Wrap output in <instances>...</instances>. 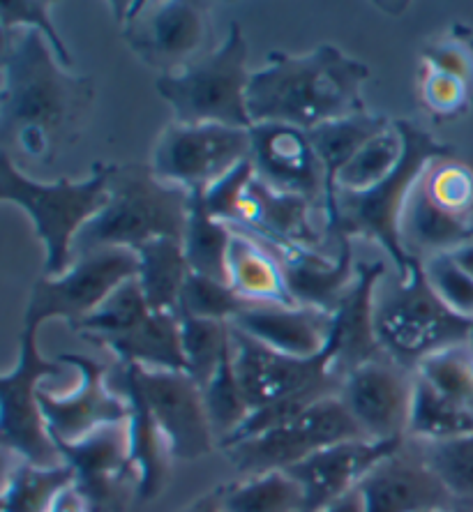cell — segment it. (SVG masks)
Instances as JSON below:
<instances>
[{
    "instance_id": "cell-1",
    "label": "cell",
    "mask_w": 473,
    "mask_h": 512,
    "mask_svg": "<svg viewBox=\"0 0 473 512\" xmlns=\"http://www.w3.org/2000/svg\"><path fill=\"white\" fill-rule=\"evenodd\" d=\"M95 81L60 65L40 30L3 33V90H0V141L10 153L17 146L28 160L51 164L77 146Z\"/></svg>"
},
{
    "instance_id": "cell-2",
    "label": "cell",
    "mask_w": 473,
    "mask_h": 512,
    "mask_svg": "<svg viewBox=\"0 0 473 512\" xmlns=\"http://www.w3.org/2000/svg\"><path fill=\"white\" fill-rule=\"evenodd\" d=\"M370 67L335 44H319L303 56L273 51L247 86L252 123H287L300 130L367 114L363 86Z\"/></svg>"
},
{
    "instance_id": "cell-3",
    "label": "cell",
    "mask_w": 473,
    "mask_h": 512,
    "mask_svg": "<svg viewBox=\"0 0 473 512\" xmlns=\"http://www.w3.org/2000/svg\"><path fill=\"white\" fill-rule=\"evenodd\" d=\"M402 134L404 155L397 169L379 185L365 192L335 190V199L326 208L328 238H370L384 247L395 263L397 277H407L411 256L402 240V215L411 192L439 160H455V148L437 141L414 120H393Z\"/></svg>"
},
{
    "instance_id": "cell-4",
    "label": "cell",
    "mask_w": 473,
    "mask_h": 512,
    "mask_svg": "<svg viewBox=\"0 0 473 512\" xmlns=\"http://www.w3.org/2000/svg\"><path fill=\"white\" fill-rule=\"evenodd\" d=\"M190 192L164 183L150 164H111L107 203L79 231L74 240V259L107 247L139 250L157 238H176L183 243Z\"/></svg>"
},
{
    "instance_id": "cell-5",
    "label": "cell",
    "mask_w": 473,
    "mask_h": 512,
    "mask_svg": "<svg viewBox=\"0 0 473 512\" xmlns=\"http://www.w3.org/2000/svg\"><path fill=\"white\" fill-rule=\"evenodd\" d=\"M109 176L111 164L97 162L84 180L40 183L0 150V199L26 210L33 222L35 236L44 245L42 277H60L72 268L74 240L107 203Z\"/></svg>"
},
{
    "instance_id": "cell-6",
    "label": "cell",
    "mask_w": 473,
    "mask_h": 512,
    "mask_svg": "<svg viewBox=\"0 0 473 512\" xmlns=\"http://www.w3.org/2000/svg\"><path fill=\"white\" fill-rule=\"evenodd\" d=\"M386 282V277H384ZM374 328L381 351L404 370L416 372L432 353L469 344L473 321L462 319L441 303L427 282L420 256H411L407 277L377 286Z\"/></svg>"
},
{
    "instance_id": "cell-7",
    "label": "cell",
    "mask_w": 473,
    "mask_h": 512,
    "mask_svg": "<svg viewBox=\"0 0 473 512\" xmlns=\"http://www.w3.org/2000/svg\"><path fill=\"white\" fill-rule=\"evenodd\" d=\"M250 47L243 30L231 21L222 47L208 51L185 70L160 74L157 93L174 109L180 125H227L250 130L254 125L247 111V86L252 70L247 67Z\"/></svg>"
},
{
    "instance_id": "cell-8",
    "label": "cell",
    "mask_w": 473,
    "mask_h": 512,
    "mask_svg": "<svg viewBox=\"0 0 473 512\" xmlns=\"http://www.w3.org/2000/svg\"><path fill=\"white\" fill-rule=\"evenodd\" d=\"M35 326H24L19 337V360L0 376V441L7 453L37 466L63 464L47 420H44L40 390L49 376L63 374L60 360L42 356Z\"/></svg>"
},
{
    "instance_id": "cell-9",
    "label": "cell",
    "mask_w": 473,
    "mask_h": 512,
    "mask_svg": "<svg viewBox=\"0 0 473 512\" xmlns=\"http://www.w3.org/2000/svg\"><path fill=\"white\" fill-rule=\"evenodd\" d=\"M367 439L340 395L324 397L287 423L252 436L238 446L224 450L229 462L243 478L270 471H287L319 450L335 443Z\"/></svg>"
},
{
    "instance_id": "cell-10",
    "label": "cell",
    "mask_w": 473,
    "mask_h": 512,
    "mask_svg": "<svg viewBox=\"0 0 473 512\" xmlns=\"http://www.w3.org/2000/svg\"><path fill=\"white\" fill-rule=\"evenodd\" d=\"M139 273L137 252L123 247L88 252L74 259L60 277H40L30 291L24 326L40 328L49 319H63L77 330L120 284Z\"/></svg>"
},
{
    "instance_id": "cell-11",
    "label": "cell",
    "mask_w": 473,
    "mask_h": 512,
    "mask_svg": "<svg viewBox=\"0 0 473 512\" xmlns=\"http://www.w3.org/2000/svg\"><path fill=\"white\" fill-rule=\"evenodd\" d=\"M116 14L123 37L134 54L162 74H174L206 56L210 35L208 3H120Z\"/></svg>"
},
{
    "instance_id": "cell-12",
    "label": "cell",
    "mask_w": 473,
    "mask_h": 512,
    "mask_svg": "<svg viewBox=\"0 0 473 512\" xmlns=\"http://www.w3.org/2000/svg\"><path fill=\"white\" fill-rule=\"evenodd\" d=\"M250 153V130L213 123H174L157 139L150 169L164 183L187 192H206L240 162L250 160Z\"/></svg>"
},
{
    "instance_id": "cell-13",
    "label": "cell",
    "mask_w": 473,
    "mask_h": 512,
    "mask_svg": "<svg viewBox=\"0 0 473 512\" xmlns=\"http://www.w3.org/2000/svg\"><path fill=\"white\" fill-rule=\"evenodd\" d=\"M54 443L60 459L74 471V487L90 512H125L137 496L127 420L95 429L81 441Z\"/></svg>"
},
{
    "instance_id": "cell-14",
    "label": "cell",
    "mask_w": 473,
    "mask_h": 512,
    "mask_svg": "<svg viewBox=\"0 0 473 512\" xmlns=\"http://www.w3.org/2000/svg\"><path fill=\"white\" fill-rule=\"evenodd\" d=\"M231 346H234V367L243 393L252 411L261 406L280 402L284 397L298 395L303 390L324 383H342V376L335 372L337 342L333 330V342L328 351L317 358H294L277 353L268 346L252 340L231 326Z\"/></svg>"
},
{
    "instance_id": "cell-15",
    "label": "cell",
    "mask_w": 473,
    "mask_h": 512,
    "mask_svg": "<svg viewBox=\"0 0 473 512\" xmlns=\"http://www.w3.org/2000/svg\"><path fill=\"white\" fill-rule=\"evenodd\" d=\"M58 360L79 372V383L65 395L51 393L47 388L40 390L42 413L51 439L74 443L93 434L95 429L125 423L130 418V402L109 386L107 367L81 353H63Z\"/></svg>"
},
{
    "instance_id": "cell-16",
    "label": "cell",
    "mask_w": 473,
    "mask_h": 512,
    "mask_svg": "<svg viewBox=\"0 0 473 512\" xmlns=\"http://www.w3.org/2000/svg\"><path fill=\"white\" fill-rule=\"evenodd\" d=\"M174 459L197 462L217 446L204 390L187 372L144 370L130 365Z\"/></svg>"
},
{
    "instance_id": "cell-17",
    "label": "cell",
    "mask_w": 473,
    "mask_h": 512,
    "mask_svg": "<svg viewBox=\"0 0 473 512\" xmlns=\"http://www.w3.org/2000/svg\"><path fill=\"white\" fill-rule=\"evenodd\" d=\"M414 376L388 356L356 367L342 379L340 399L372 441L407 439Z\"/></svg>"
},
{
    "instance_id": "cell-18",
    "label": "cell",
    "mask_w": 473,
    "mask_h": 512,
    "mask_svg": "<svg viewBox=\"0 0 473 512\" xmlns=\"http://www.w3.org/2000/svg\"><path fill=\"white\" fill-rule=\"evenodd\" d=\"M250 137V162L261 183L277 192L298 194L324 210L326 173L310 132L287 123H254Z\"/></svg>"
},
{
    "instance_id": "cell-19",
    "label": "cell",
    "mask_w": 473,
    "mask_h": 512,
    "mask_svg": "<svg viewBox=\"0 0 473 512\" xmlns=\"http://www.w3.org/2000/svg\"><path fill=\"white\" fill-rule=\"evenodd\" d=\"M402 441L351 439L328 446L303 462L289 466L287 473L303 489V512H319L342 499L377 469L388 457L400 453Z\"/></svg>"
},
{
    "instance_id": "cell-20",
    "label": "cell",
    "mask_w": 473,
    "mask_h": 512,
    "mask_svg": "<svg viewBox=\"0 0 473 512\" xmlns=\"http://www.w3.org/2000/svg\"><path fill=\"white\" fill-rule=\"evenodd\" d=\"M365 512H448L464 510L434 476L407 439L400 453L381 462L358 485Z\"/></svg>"
},
{
    "instance_id": "cell-21",
    "label": "cell",
    "mask_w": 473,
    "mask_h": 512,
    "mask_svg": "<svg viewBox=\"0 0 473 512\" xmlns=\"http://www.w3.org/2000/svg\"><path fill=\"white\" fill-rule=\"evenodd\" d=\"M252 236L259 238L282 263L289 291L298 305L317 307L328 314L340 310L342 300L347 298L356 280L354 252H351L349 238H337V256L333 261L326 254L305 250V247L277 243V240L261 238L257 233Z\"/></svg>"
},
{
    "instance_id": "cell-22",
    "label": "cell",
    "mask_w": 473,
    "mask_h": 512,
    "mask_svg": "<svg viewBox=\"0 0 473 512\" xmlns=\"http://www.w3.org/2000/svg\"><path fill=\"white\" fill-rule=\"evenodd\" d=\"M231 326L284 356L317 358L333 342L335 314L307 305H254Z\"/></svg>"
},
{
    "instance_id": "cell-23",
    "label": "cell",
    "mask_w": 473,
    "mask_h": 512,
    "mask_svg": "<svg viewBox=\"0 0 473 512\" xmlns=\"http://www.w3.org/2000/svg\"><path fill=\"white\" fill-rule=\"evenodd\" d=\"M111 383L130 402L127 434H130V457L137 473V499L141 503L153 501L162 494L171 478V448L164 439L160 425L150 411L144 393H141L137 376L130 365H118L111 372Z\"/></svg>"
},
{
    "instance_id": "cell-24",
    "label": "cell",
    "mask_w": 473,
    "mask_h": 512,
    "mask_svg": "<svg viewBox=\"0 0 473 512\" xmlns=\"http://www.w3.org/2000/svg\"><path fill=\"white\" fill-rule=\"evenodd\" d=\"M384 277L386 266L381 261L356 263L354 286L335 312L337 356L333 367L342 379L356 367L386 356L374 328V296Z\"/></svg>"
},
{
    "instance_id": "cell-25",
    "label": "cell",
    "mask_w": 473,
    "mask_h": 512,
    "mask_svg": "<svg viewBox=\"0 0 473 512\" xmlns=\"http://www.w3.org/2000/svg\"><path fill=\"white\" fill-rule=\"evenodd\" d=\"M312 208V201L298 197V194L277 192L261 183L259 178H254L245 194L240 220L234 227L257 233L261 238L277 240V243L319 252L328 236L314 229L310 217Z\"/></svg>"
},
{
    "instance_id": "cell-26",
    "label": "cell",
    "mask_w": 473,
    "mask_h": 512,
    "mask_svg": "<svg viewBox=\"0 0 473 512\" xmlns=\"http://www.w3.org/2000/svg\"><path fill=\"white\" fill-rule=\"evenodd\" d=\"M93 344L114 353L118 365L187 372L178 312H150L144 321L127 333L100 337V340H93Z\"/></svg>"
},
{
    "instance_id": "cell-27",
    "label": "cell",
    "mask_w": 473,
    "mask_h": 512,
    "mask_svg": "<svg viewBox=\"0 0 473 512\" xmlns=\"http://www.w3.org/2000/svg\"><path fill=\"white\" fill-rule=\"evenodd\" d=\"M234 229L229 250V284L254 305H298L277 256L245 229Z\"/></svg>"
},
{
    "instance_id": "cell-28",
    "label": "cell",
    "mask_w": 473,
    "mask_h": 512,
    "mask_svg": "<svg viewBox=\"0 0 473 512\" xmlns=\"http://www.w3.org/2000/svg\"><path fill=\"white\" fill-rule=\"evenodd\" d=\"M402 240L409 254H444L473 243V227L460 215L441 208L425 187V176L411 192L402 215Z\"/></svg>"
},
{
    "instance_id": "cell-29",
    "label": "cell",
    "mask_w": 473,
    "mask_h": 512,
    "mask_svg": "<svg viewBox=\"0 0 473 512\" xmlns=\"http://www.w3.org/2000/svg\"><path fill=\"white\" fill-rule=\"evenodd\" d=\"M134 252L139 259L137 280L150 312H178L180 293L192 273L183 243L176 238H157Z\"/></svg>"
},
{
    "instance_id": "cell-30",
    "label": "cell",
    "mask_w": 473,
    "mask_h": 512,
    "mask_svg": "<svg viewBox=\"0 0 473 512\" xmlns=\"http://www.w3.org/2000/svg\"><path fill=\"white\" fill-rule=\"evenodd\" d=\"M390 125L393 123H390L388 118L360 114V116L333 120V123L319 125V127H314V130H310L312 146H314V150H317L319 162L326 173L324 213L335 199L337 176H340V171L347 167V164L351 162V157H354L367 141H372L377 134L388 130Z\"/></svg>"
},
{
    "instance_id": "cell-31",
    "label": "cell",
    "mask_w": 473,
    "mask_h": 512,
    "mask_svg": "<svg viewBox=\"0 0 473 512\" xmlns=\"http://www.w3.org/2000/svg\"><path fill=\"white\" fill-rule=\"evenodd\" d=\"M231 238H234V229L208 213L204 192H190L183 252L192 273L229 284Z\"/></svg>"
},
{
    "instance_id": "cell-32",
    "label": "cell",
    "mask_w": 473,
    "mask_h": 512,
    "mask_svg": "<svg viewBox=\"0 0 473 512\" xmlns=\"http://www.w3.org/2000/svg\"><path fill=\"white\" fill-rule=\"evenodd\" d=\"M74 485V471L65 462L37 466L19 459L7 471L3 487V512H49L58 496Z\"/></svg>"
},
{
    "instance_id": "cell-33",
    "label": "cell",
    "mask_w": 473,
    "mask_h": 512,
    "mask_svg": "<svg viewBox=\"0 0 473 512\" xmlns=\"http://www.w3.org/2000/svg\"><path fill=\"white\" fill-rule=\"evenodd\" d=\"M222 512H303V489L287 471H270L215 489Z\"/></svg>"
},
{
    "instance_id": "cell-34",
    "label": "cell",
    "mask_w": 473,
    "mask_h": 512,
    "mask_svg": "<svg viewBox=\"0 0 473 512\" xmlns=\"http://www.w3.org/2000/svg\"><path fill=\"white\" fill-rule=\"evenodd\" d=\"M473 434V411L434 390L425 379L414 376L407 439L446 441L455 436Z\"/></svg>"
},
{
    "instance_id": "cell-35",
    "label": "cell",
    "mask_w": 473,
    "mask_h": 512,
    "mask_svg": "<svg viewBox=\"0 0 473 512\" xmlns=\"http://www.w3.org/2000/svg\"><path fill=\"white\" fill-rule=\"evenodd\" d=\"M411 446L450 496L462 508H473V434L446 441H411Z\"/></svg>"
},
{
    "instance_id": "cell-36",
    "label": "cell",
    "mask_w": 473,
    "mask_h": 512,
    "mask_svg": "<svg viewBox=\"0 0 473 512\" xmlns=\"http://www.w3.org/2000/svg\"><path fill=\"white\" fill-rule=\"evenodd\" d=\"M201 390H204L206 411L210 425H213L217 446H220V443L224 439H229L252 413V406L247 402L234 367V346L224 353L222 363L213 374V379H210Z\"/></svg>"
},
{
    "instance_id": "cell-37",
    "label": "cell",
    "mask_w": 473,
    "mask_h": 512,
    "mask_svg": "<svg viewBox=\"0 0 473 512\" xmlns=\"http://www.w3.org/2000/svg\"><path fill=\"white\" fill-rule=\"evenodd\" d=\"M180 342L187 374L204 388L231 349V323L180 316Z\"/></svg>"
},
{
    "instance_id": "cell-38",
    "label": "cell",
    "mask_w": 473,
    "mask_h": 512,
    "mask_svg": "<svg viewBox=\"0 0 473 512\" xmlns=\"http://www.w3.org/2000/svg\"><path fill=\"white\" fill-rule=\"evenodd\" d=\"M404 155L402 134L395 125L377 134L372 141H367L358 153L351 157V162L337 176V190L347 192H365L370 187L379 185L397 169Z\"/></svg>"
},
{
    "instance_id": "cell-39",
    "label": "cell",
    "mask_w": 473,
    "mask_h": 512,
    "mask_svg": "<svg viewBox=\"0 0 473 512\" xmlns=\"http://www.w3.org/2000/svg\"><path fill=\"white\" fill-rule=\"evenodd\" d=\"M150 314L144 291L137 277L127 280L88 316L77 328V333L86 337L88 342L100 340V337L120 335L137 326Z\"/></svg>"
},
{
    "instance_id": "cell-40",
    "label": "cell",
    "mask_w": 473,
    "mask_h": 512,
    "mask_svg": "<svg viewBox=\"0 0 473 512\" xmlns=\"http://www.w3.org/2000/svg\"><path fill=\"white\" fill-rule=\"evenodd\" d=\"M254 307V303L240 296L227 282L210 280V277L190 273L180 293L178 314L194 316V319L231 323L236 316Z\"/></svg>"
},
{
    "instance_id": "cell-41",
    "label": "cell",
    "mask_w": 473,
    "mask_h": 512,
    "mask_svg": "<svg viewBox=\"0 0 473 512\" xmlns=\"http://www.w3.org/2000/svg\"><path fill=\"white\" fill-rule=\"evenodd\" d=\"M416 374L444 397L473 411V351L469 344L432 353L418 365Z\"/></svg>"
},
{
    "instance_id": "cell-42",
    "label": "cell",
    "mask_w": 473,
    "mask_h": 512,
    "mask_svg": "<svg viewBox=\"0 0 473 512\" xmlns=\"http://www.w3.org/2000/svg\"><path fill=\"white\" fill-rule=\"evenodd\" d=\"M427 282L450 312L473 321V277L450 252L432 254L423 261Z\"/></svg>"
},
{
    "instance_id": "cell-43",
    "label": "cell",
    "mask_w": 473,
    "mask_h": 512,
    "mask_svg": "<svg viewBox=\"0 0 473 512\" xmlns=\"http://www.w3.org/2000/svg\"><path fill=\"white\" fill-rule=\"evenodd\" d=\"M51 7H54V3H49V0H3V3H0V28H3V33L17 28L40 30V33L47 37L51 49H54L60 65L72 70L74 58L54 26Z\"/></svg>"
},
{
    "instance_id": "cell-44",
    "label": "cell",
    "mask_w": 473,
    "mask_h": 512,
    "mask_svg": "<svg viewBox=\"0 0 473 512\" xmlns=\"http://www.w3.org/2000/svg\"><path fill=\"white\" fill-rule=\"evenodd\" d=\"M425 187L448 213L464 217L473 208V171L457 160L434 162L425 173Z\"/></svg>"
},
{
    "instance_id": "cell-45",
    "label": "cell",
    "mask_w": 473,
    "mask_h": 512,
    "mask_svg": "<svg viewBox=\"0 0 473 512\" xmlns=\"http://www.w3.org/2000/svg\"><path fill=\"white\" fill-rule=\"evenodd\" d=\"M257 178L254 173V167L250 160L240 162L236 169H231L227 176H222L217 183H213L204 192V203L208 208V213L220 220L229 227L240 220V210H243V201L245 194L250 190L252 180Z\"/></svg>"
},
{
    "instance_id": "cell-46",
    "label": "cell",
    "mask_w": 473,
    "mask_h": 512,
    "mask_svg": "<svg viewBox=\"0 0 473 512\" xmlns=\"http://www.w3.org/2000/svg\"><path fill=\"white\" fill-rule=\"evenodd\" d=\"M420 97L434 116L450 118L467 109L471 86L467 81L425 67L423 81H420Z\"/></svg>"
},
{
    "instance_id": "cell-47",
    "label": "cell",
    "mask_w": 473,
    "mask_h": 512,
    "mask_svg": "<svg viewBox=\"0 0 473 512\" xmlns=\"http://www.w3.org/2000/svg\"><path fill=\"white\" fill-rule=\"evenodd\" d=\"M423 63L430 70L467 81L473 88V37L469 33H462L430 44V47L423 49Z\"/></svg>"
},
{
    "instance_id": "cell-48",
    "label": "cell",
    "mask_w": 473,
    "mask_h": 512,
    "mask_svg": "<svg viewBox=\"0 0 473 512\" xmlns=\"http://www.w3.org/2000/svg\"><path fill=\"white\" fill-rule=\"evenodd\" d=\"M49 512H90V510H88V503L84 501V496H81L77 492V487L72 485L70 489H65V492L58 496V501Z\"/></svg>"
},
{
    "instance_id": "cell-49",
    "label": "cell",
    "mask_w": 473,
    "mask_h": 512,
    "mask_svg": "<svg viewBox=\"0 0 473 512\" xmlns=\"http://www.w3.org/2000/svg\"><path fill=\"white\" fill-rule=\"evenodd\" d=\"M319 512H365V501H363V494H360V489L356 487L354 492L344 494L342 499H337L335 503H330L328 508L319 510Z\"/></svg>"
},
{
    "instance_id": "cell-50",
    "label": "cell",
    "mask_w": 473,
    "mask_h": 512,
    "mask_svg": "<svg viewBox=\"0 0 473 512\" xmlns=\"http://www.w3.org/2000/svg\"><path fill=\"white\" fill-rule=\"evenodd\" d=\"M185 512H222V508H220V501H217L215 489H213V492H208V494L201 496V499L194 501L192 506L187 508Z\"/></svg>"
},
{
    "instance_id": "cell-51",
    "label": "cell",
    "mask_w": 473,
    "mask_h": 512,
    "mask_svg": "<svg viewBox=\"0 0 473 512\" xmlns=\"http://www.w3.org/2000/svg\"><path fill=\"white\" fill-rule=\"evenodd\" d=\"M450 256H453V259L473 277V243L457 247V250L450 252Z\"/></svg>"
},
{
    "instance_id": "cell-52",
    "label": "cell",
    "mask_w": 473,
    "mask_h": 512,
    "mask_svg": "<svg viewBox=\"0 0 473 512\" xmlns=\"http://www.w3.org/2000/svg\"><path fill=\"white\" fill-rule=\"evenodd\" d=\"M448 512H473V508H464V510H448Z\"/></svg>"
},
{
    "instance_id": "cell-53",
    "label": "cell",
    "mask_w": 473,
    "mask_h": 512,
    "mask_svg": "<svg viewBox=\"0 0 473 512\" xmlns=\"http://www.w3.org/2000/svg\"><path fill=\"white\" fill-rule=\"evenodd\" d=\"M469 346H471V351H473V330H471V340H469Z\"/></svg>"
}]
</instances>
